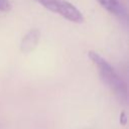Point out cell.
<instances>
[{
	"instance_id": "1",
	"label": "cell",
	"mask_w": 129,
	"mask_h": 129,
	"mask_svg": "<svg viewBox=\"0 0 129 129\" xmlns=\"http://www.w3.org/2000/svg\"><path fill=\"white\" fill-rule=\"evenodd\" d=\"M88 56L98 68L103 82L112 90V92H114V94L119 98L120 101L127 102L128 100L127 85L123 81V79L117 74L114 68L102 55H100L94 50H90L88 52Z\"/></svg>"
},
{
	"instance_id": "2",
	"label": "cell",
	"mask_w": 129,
	"mask_h": 129,
	"mask_svg": "<svg viewBox=\"0 0 129 129\" xmlns=\"http://www.w3.org/2000/svg\"><path fill=\"white\" fill-rule=\"evenodd\" d=\"M40 39V30L32 28L26 32L20 42V51L23 53H29L35 49Z\"/></svg>"
},
{
	"instance_id": "3",
	"label": "cell",
	"mask_w": 129,
	"mask_h": 129,
	"mask_svg": "<svg viewBox=\"0 0 129 129\" xmlns=\"http://www.w3.org/2000/svg\"><path fill=\"white\" fill-rule=\"evenodd\" d=\"M60 16L66 18L69 21L75 22V23H83L84 22V15L83 13L72 3L63 0L60 11L58 13Z\"/></svg>"
},
{
	"instance_id": "4",
	"label": "cell",
	"mask_w": 129,
	"mask_h": 129,
	"mask_svg": "<svg viewBox=\"0 0 129 129\" xmlns=\"http://www.w3.org/2000/svg\"><path fill=\"white\" fill-rule=\"evenodd\" d=\"M97 2L110 13L118 17H126V10L118 0H97Z\"/></svg>"
},
{
	"instance_id": "5",
	"label": "cell",
	"mask_w": 129,
	"mask_h": 129,
	"mask_svg": "<svg viewBox=\"0 0 129 129\" xmlns=\"http://www.w3.org/2000/svg\"><path fill=\"white\" fill-rule=\"evenodd\" d=\"M33 1L37 2L38 4H40L47 10L57 13V14L59 13L62 2H63V0H33Z\"/></svg>"
},
{
	"instance_id": "6",
	"label": "cell",
	"mask_w": 129,
	"mask_h": 129,
	"mask_svg": "<svg viewBox=\"0 0 129 129\" xmlns=\"http://www.w3.org/2000/svg\"><path fill=\"white\" fill-rule=\"evenodd\" d=\"M12 8L11 3L8 0H0V11L2 12H8Z\"/></svg>"
},
{
	"instance_id": "7",
	"label": "cell",
	"mask_w": 129,
	"mask_h": 129,
	"mask_svg": "<svg viewBox=\"0 0 129 129\" xmlns=\"http://www.w3.org/2000/svg\"><path fill=\"white\" fill-rule=\"evenodd\" d=\"M121 118H120V120L121 119H123V122H122V124L123 125H125L126 124V121H127V118H126V116H125V113L124 112H122V114H121V116H120Z\"/></svg>"
}]
</instances>
